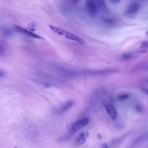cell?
Here are the masks:
<instances>
[{"mask_svg": "<svg viewBox=\"0 0 148 148\" xmlns=\"http://www.w3.org/2000/svg\"><path fill=\"white\" fill-rule=\"evenodd\" d=\"M148 138V133L143 136V138H144V139H146V138Z\"/></svg>", "mask_w": 148, "mask_h": 148, "instance_id": "ffe728a7", "label": "cell"}, {"mask_svg": "<svg viewBox=\"0 0 148 148\" xmlns=\"http://www.w3.org/2000/svg\"><path fill=\"white\" fill-rule=\"evenodd\" d=\"M138 54H146L148 53V40L143 42L138 50L136 51Z\"/></svg>", "mask_w": 148, "mask_h": 148, "instance_id": "9c48e42d", "label": "cell"}, {"mask_svg": "<svg viewBox=\"0 0 148 148\" xmlns=\"http://www.w3.org/2000/svg\"><path fill=\"white\" fill-rule=\"evenodd\" d=\"M49 28L53 32H55L56 34H57L59 35L64 36L66 39L75 41L79 44H84V41L83 39H82L79 36H78L73 34H72L71 32L66 31L65 30H64L63 29H61L59 27H57L53 25H49Z\"/></svg>", "mask_w": 148, "mask_h": 148, "instance_id": "6da1fadb", "label": "cell"}, {"mask_svg": "<svg viewBox=\"0 0 148 148\" xmlns=\"http://www.w3.org/2000/svg\"><path fill=\"white\" fill-rule=\"evenodd\" d=\"M14 28L15 29V30L20 33H21L29 37H31V38H37V39H43L42 37L40 36L39 35L35 34L34 32H33L32 31H29L28 29H26L25 28H23L21 27H19L18 25H14Z\"/></svg>", "mask_w": 148, "mask_h": 148, "instance_id": "5b68a950", "label": "cell"}, {"mask_svg": "<svg viewBox=\"0 0 148 148\" xmlns=\"http://www.w3.org/2000/svg\"><path fill=\"white\" fill-rule=\"evenodd\" d=\"M147 69H148V68H147Z\"/></svg>", "mask_w": 148, "mask_h": 148, "instance_id": "d4e9b609", "label": "cell"}, {"mask_svg": "<svg viewBox=\"0 0 148 148\" xmlns=\"http://www.w3.org/2000/svg\"><path fill=\"white\" fill-rule=\"evenodd\" d=\"M1 32L2 33V35L3 36H8L9 35H10L12 33V31L8 28H3Z\"/></svg>", "mask_w": 148, "mask_h": 148, "instance_id": "7c38bea8", "label": "cell"}, {"mask_svg": "<svg viewBox=\"0 0 148 148\" xmlns=\"http://www.w3.org/2000/svg\"><path fill=\"white\" fill-rule=\"evenodd\" d=\"M88 134L83 131L79 132L75 139V144L76 146H80L86 142V136Z\"/></svg>", "mask_w": 148, "mask_h": 148, "instance_id": "52a82bcc", "label": "cell"}, {"mask_svg": "<svg viewBox=\"0 0 148 148\" xmlns=\"http://www.w3.org/2000/svg\"><path fill=\"white\" fill-rule=\"evenodd\" d=\"M94 1L98 8V9L106 10V6L105 0H94Z\"/></svg>", "mask_w": 148, "mask_h": 148, "instance_id": "30bf717a", "label": "cell"}, {"mask_svg": "<svg viewBox=\"0 0 148 148\" xmlns=\"http://www.w3.org/2000/svg\"><path fill=\"white\" fill-rule=\"evenodd\" d=\"M101 148H109L108 145L106 143H103L101 145Z\"/></svg>", "mask_w": 148, "mask_h": 148, "instance_id": "ac0fdd59", "label": "cell"}, {"mask_svg": "<svg viewBox=\"0 0 148 148\" xmlns=\"http://www.w3.org/2000/svg\"><path fill=\"white\" fill-rule=\"evenodd\" d=\"M74 104L73 101H68L67 102H66L65 103H64L58 109V112L60 114L63 113L65 112L68 110Z\"/></svg>", "mask_w": 148, "mask_h": 148, "instance_id": "ba28073f", "label": "cell"}, {"mask_svg": "<svg viewBox=\"0 0 148 148\" xmlns=\"http://www.w3.org/2000/svg\"><path fill=\"white\" fill-rule=\"evenodd\" d=\"M13 148H18V147H17V146H15V147H13Z\"/></svg>", "mask_w": 148, "mask_h": 148, "instance_id": "603a6c76", "label": "cell"}, {"mask_svg": "<svg viewBox=\"0 0 148 148\" xmlns=\"http://www.w3.org/2000/svg\"><path fill=\"white\" fill-rule=\"evenodd\" d=\"M28 27L31 30V31H35L36 29V24L34 23H29L28 25Z\"/></svg>", "mask_w": 148, "mask_h": 148, "instance_id": "5bb4252c", "label": "cell"}, {"mask_svg": "<svg viewBox=\"0 0 148 148\" xmlns=\"http://www.w3.org/2000/svg\"><path fill=\"white\" fill-rule=\"evenodd\" d=\"M140 8V4L138 2L136 1H134L131 2V3L129 5L127 9V12L128 14H133L136 13Z\"/></svg>", "mask_w": 148, "mask_h": 148, "instance_id": "8992f818", "label": "cell"}, {"mask_svg": "<svg viewBox=\"0 0 148 148\" xmlns=\"http://www.w3.org/2000/svg\"><path fill=\"white\" fill-rule=\"evenodd\" d=\"M90 120L88 117H84L76 120L71 126V132L74 134L78 131L83 127L87 125L89 123Z\"/></svg>", "mask_w": 148, "mask_h": 148, "instance_id": "7a4b0ae2", "label": "cell"}, {"mask_svg": "<svg viewBox=\"0 0 148 148\" xmlns=\"http://www.w3.org/2000/svg\"><path fill=\"white\" fill-rule=\"evenodd\" d=\"M102 104L111 119L115 121L117 117V112L115 107L106 100H103L102 101Z\"/></svg>", "mask_w": 148, "mask_h": 148, "instance_id": "3957f363", "label": "cell"}, {"mask_svg": "<svg viewBox=\"0 0 148 148\" xmlns=\"http://www.w3.org/2000/svg\"><path fill=\"white\" fill-rule=\"evenodd\" d=\"M110 1L113 3H117L120 1V0H110Z\"/></svg>", "mask_w": 148, "mask_h": 148, "instance_id": "d6986e66", "label": "cell"}, {"mask_svg": "<svg viewBox=\"0 0 148 148\" xmlns=\"http://www.w3.org/2000/svg\"><path fill=\"white\" fill-rule=\"evenodd\" d=\"M86 9L88 13L91 16H95L98 12V8L94 0H86Z\"/></svg>", "mask_w": 148, "mask_h": 148, "instance_id": "277c9868", "label": "cell"}, {"mask_svg": "<svg viewBox=\"0 0 148 148\" xmlns=\"http://www.w3.org/2000/svg\"><path fill=\"white\" fill-rule=\"evenodd\" d=\"M104 22L108 24H113L114 23V20H113L112 19H105Z\"/></svg>", "mask_w": 148, "mask_h": 148, "instance_id": "2e32d148", "label": "cell"}, {"mask_svg": "<svg viewBox=\"0 0 148 148\" xmlns=\"http://www.w3.org/2000/svg\"><path fill=\"white\" fill-rule=\"evenodd\" d=\"M129 97H130V95L128 94L123 93V94H121L118 95V96L117 97V99L119 101H123V100L127 99Z\"/></svg>", "mask_w": 148, "mask_h": 148, "instance_id": "4fadbf2b", "label": "cell"}, {"mask_svg": "<svg viewBox=\"0 0 148 148\" xmlns=\"http://www.w3.org/2000/svg\"><path fill=\"white\" fill-rule=\"evenodd\" d=\"M146 34H147V35H148V30H147V32H146Z\"/></svg>", "mask_w": 148, "mask_h": 148, "instance_id": "7402d4cb", "label": "cell"}, {"mask_svg": "<svg viewBox=\"0 0 148 148\" xmlns=\"http://www.w3.org/2000/svg\"><path fill=\"white\" fill-rule=\"evenodd\" d=\"M138 54L136 52L135 53H125L122 56V58L123 60H129L132 59L136 56H137Z\"/></svg>", "mask_w": 148, "mask_h": 148, "instance_id": "8fae6325", "label": "cell"}, {"mask_svg": "<svg viewBox=\"0 0 148 148\" xmlns=\"http://www.w3.org/2000/svg\"><path fill=\"white\" fill-rule=\"evenodd\" d=\"M142 91L146 95H148V88H143L142 89Z\"/></svg>", "mask_w": 148, "mask_h": 148, "instance_id": "e0dca14e", "label": "cell"}, {"mask_svg": "<svg viewBox=\"0 0 148 148\" xmlns=\"http://www.w3.org/2000/svg\"><path fill=\"white\" fill-rule=\"evenodd\" d=\"M75 1H80V0H75Z\"/></svg>", "mask_w": 148, "mask_h": 148, "instance_id": "cb8c5ba5", "label": "cell"}, {"mask_svg": "<svg viewBox=\"0 0 148 148\" xmlns=\"http://www.w3.org/2000/svg\"><path fill=\"white\" fill-rule=\"evenodd\" d=\"M5 51V47L3 43H0V56H2Z\"/></svg>", "mask_w": 148, "mask_h": 148, "instance_id": "9a60e30c", "label": "cell"}, {"mask_svg": "<svg viewBox=\"0 0 148 148\" xmlns=\"http://www.w3.org/2000/svg\"><path fill=\"white\" fill-rule=\"evenodd\" d=\"M145 82H146V83H148V78H147V79L145 80Z\"/></svg>", "mask_w": 148, "mask_h": 148, "instance_id": "44dd1931", "label": "cell"}]
</instances>
